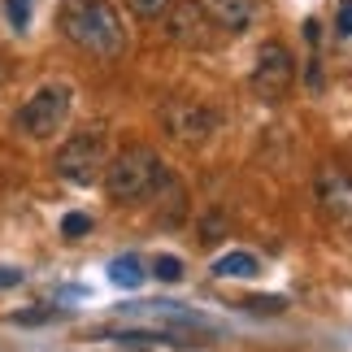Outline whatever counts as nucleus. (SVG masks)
Instances as JSON below:
<instances>
[{
  "mask_svg": "<svg viewBox=\"0 0 352 352\" xmlns=\"http://www.w3.org/2000/svg\"><path fill=\"white\" fill-rule=\"evenodd\" d=\"M161 183H166V166L153 148H122L113 161H104V192L122 205L157 196Z\"/></svg>",
  "mask_w": 352,
  "mask_h": 352,
  "instance_id": "2",
  "label": "nucleus"
},
{
  "mask_svg": "<svg viewBox=\"0 0 352 352\" xmlns=\"http://www.w3.org/2000/svg\"><path fill=\"white\" fill-rule=\"evenodd\" d=\"M161 122H166L170 140H179L187 148L205 144L209 135L218 131V113L205 109V104H196V100H170L166 109H161Z\"/></svg>",
  "mask_w": 352,
  "mask_h": 352,
  "instance_id": "6",
  "label": "nucleus"
},
{
  "mask_svg": "<svg viewBox=\"0 0 352 352\" xmlns=\"http://www.w3.org/2000/svg\"><path fill=\"white\" fill-rule=\"evenodd\" d=\"M296 83V57L283 44H261L252 65V91L261 100H278L287 96V87Z\"/></svg>",
  "mask_w": 352,
  "mask_h": 352,
  "instance_id": "5",
  "label": "nucleus"
},
{
  "mask_svg": "<svg viewBox=\"0 0 352 352\" xmlns=\"http://www.w3.org/2000/svg\"><path fill=\"white\" fill-rule=\"evenodd\" d=\"M243 309H248V314H283L287 300H283V296H248Z\"/></svg>",
  "mask_w": 352,
  "mask_h": 352,
  "instance_id": "12",
  "label": "nucleus"
},
{
  "mask_svg": "<svg viewBox=\"0 0 352 352\" xmlns=\"http://www.w3.org/2000/svg\"><path fill=\"white\" fill-rule=\"evenodd\" d=\"M22 283V270H5L0 265V287H18Z\"/></svg>",
  "mask_w": 352,
  "mask_h": 352,
  "instance_id": "18",
  "label": "nucleus"
},
{
  "mask_svg": "<svg viewBox=\"0 0 352 352\" xmlns=\"http://www.w3.org/2000/svg\"><path fill=\"white\" fill-rule=\"evenodd\" d=\"M57 318V309H26V314H13L18 327H39V322H52Z\"/></svg>",
  "mask_w": 352,
  "mask_h": 352,
  "instance_id": "16",
  "label": "nucleus"
},
{
  "mask_svg": "<svg viewBox=\"0 0 352 352\" xmlns=\"http://www.w3.org/2000/svg\"><path fill=\"white\" fill-rule=\"evenodd\" d=\"M170 39H179V44H209V13L205 5H196V0H170Z\"/></svg>",
  "mask_w": 352,
  "mask_h": 352,
  "instance_id": "7",
  "label": "nucleus"
},
{
  "mask_svg": "<svg viewBox=\"0 0 352 352\" xmlns=\"http://www.w3.org/2000/svg\"><path fill=\"white\" fill-rule=\"evenodd\" d=\"M104 161H109L104 135L100 131H78V135H70V140L57 148L52 170H57L65 183H74V187H91L104 174Z\"/></svg>",
  "mask_w": 352,
  "mask_h": 352,
  "instance_id": "4",
  "label": "nucleus"
},
{
  "mask_svg": "<svg viewBox=\"0 0 352 352\" xmlns=\"http://www.w3.org/2000/svg\"><path fill=\"white\" fill-rule=\"evenodd\" d=\"M153 278H161V283H183V261L174 252H157L153 256V270H148Z\"/></svg>",
  "mask_w": 352,
  "mask_h": 352,
  "instance_id": "11",
  "label": "nucleus"
},
{
  "mask_svg": "<svg viewBox=\"0 0 352 352\" xmlns=\"http://www.w3.org/2000/svg\"><path fill=\"white\" fill-rule=\"evenodd\" d=\"M213 274L218 278H256L261 274V261H256L252 252H226L213 261Z\"/></svg>",
  "mask_w": 352,
  "mask_h": 352,
  "instance_id": "9",
  "label": "nucleus"
},
{
  "mask_svg": "<svg viewBox=\"0 0 352 352\" xmlns=\"http://www.w3.org/2000/svg\"><path fill=\"white\" fill-rule=\"evenodd\" d=\"M70 104H74L70 83L35 87L31 96H26V104L18 109V131L31 135V140H52V135L65 126V118H70Z\"/></svg>",
  "mask_w": 352,
  "mask_h": 352,
  "instance_id": "3",
  "label": "nucleus"
},
{
  "mask_svg": "<svg viewBox=\"0 0 352 352\" xmlns=\"http://www.w3.org/2000/svg\"><path fill=\"white\" fill-rule=\"evenodd\" d=\"M5 13L18 31H26V22H31V0H5Z\"/></svg>",
  "mask_w": 352,
  "mask_h": 352,
  "instance_id": "15",
  "label": "nucleus"
},
{
  "mask_svg": "<svg viewBox=\"0 0 352 352\" xmlns=\"http://www.w3.org/2000/svg\"><path fill=\"white\" fill-rule=\"evenodd\" d=\"M126 9L140 13V18H161L170 9V0H126Z\"/></svg>",
  "mask_w": 352,
  "mask_h": 352,
  "instance_id": "14",
  "label": "nucleus"
},
{
  "mask_svg": "<svg viewBox=\"0 0 352 352\" xmlns=\"http://www.w3.org/2000/svg\"><path fill=\"white\" fill-rule=\"evenodd\" d=\"M209 13L222 31L239 35V31H248V22H252V0H209Z\"/></svg>",
  "mask_w": 352,
  "mask_h": 352,
  "instance_id": "8",
  "label": "nucleus"
},
{
  "mask_svg": "<svg viewBox=\"0 0 352 352\" xmlns=\"http://www.w3.org/2000/svg\"><path fill=\"white\" fill-rule=\"evenodd\" d=\"M91 231V218H87V213H65V218H61V235L65 239H83Z\"/></svg>",
  "mask_w": 352,
  "mask_h": 352,
  "instance_id": "13",
  "label": "nucleus"
},
{
  "mask_svg": "<svg viewBox=\"0 0 352 352\" xmlns=\"http://www.w3.org/2000/svg\"><path fill=\"white\" fill-rule=\"evenodd\" d=\"M144 278H148V270H144V261H140L135 252L118 256V261L109 265V283H113V287H126V292H135Z\"/></svg>",
  "mask_w": 352,
  "mask_h": 352,
  "instance_id": "10",
  "label": "nucleus"
},
{
  "mask_svg": "<svg viewBox=\"0 0 352 352\" xmlns=\"http://www.w3.org/2000/svg\"><path fill=\"white\" fill-rule=\"evenodd\" d=\"M335 31H340V35H352V0H344V5H340V18H335Z\"/></svg>",
  "mask_w": 352,
  "mask_h": 352,
  "instance_id": "17",
  "label": "nucleus"
},
{
  "mask_svg": "<svg viewBox=\"0 0 352 352\" xmlns=\"http://www.w3.org/2000/svg\"><path fill=\"white\" fill-rule=\"evenodd\" d=\"M57 26L74 48H83L100 61H118L126 52V26H122L109 0H61Z\"/></svg>",
  "mask_w": 352,
  "mask_h": 352,
  "instance_id": "1",
  "label": "nucleus"
}]
</instances>
